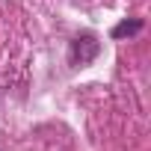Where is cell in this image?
<instances>
[{
	"instance_id": "obj_2",
	"label": "cell",
	"mask_w": 151,
	"mask_h": 151,
	"mask_svg": "<svg viewBox=\"0 0 151 151\" xmlns=\"http://www.w3.org/2000/svg\"><path fill=\"white\" fill-rule=\"evenodd\" d=\"M139 30H142V21H139V18H130V21H122V24H116L110 36H113V39H124V36H136Z\"/></svg>"
},
{
	"instance_id": "obj_1",
	"label": "cell",
	"mask_w": 151,
	"mask_h": 151,
	"mask_svg": "<svg viewBox=\"0 0 151 151\" xmlns=\"http://www.w3.org/2000/svg\"><path fill=\"white\" fill-rule=\"evenodd\" d=\"M98 50H101V42L92 36V33H83V36H77L71 42V47H68V62L74 65V68H83V65H89L95 56H98Z\"/></svg>"
}]
</instances>
